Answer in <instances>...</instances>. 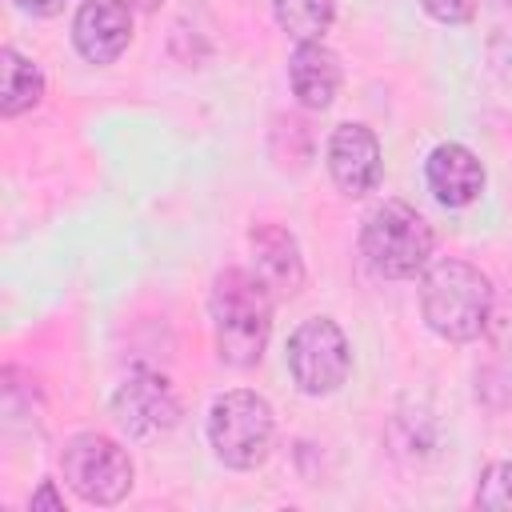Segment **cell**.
Segmentation results:
<instances>
[{
    "instance_id": "1",
    "label": "cell",
    "mask_w": 512,
    "mask_h": 512,
    "mask_svg": "<svg viewBox=\"0 0 512 512\" xmlns=\"http://www.w3.org/2000/svg\"><path fill=\"white\" fill-rule=\"evenodd\" d=\"M216 352L232 368H252L272 336V292L256 272L224 268L208 296Z\"/></svg>"
},
{
    "instance_id": "11",
    "label": "cell",
    "mask_w": 512,
    "mask_h": 512,
    "mask_svg": "<svg viewBox=\"0 0 512 512\" xmlns=\"http://www.w3.org/2000/svg\"><path fill=\"white\" fill-rule=\"evenodd\" d=\"M428 188L444 208H464L484 192V164L464 144H436L424 164Z\"/></svg>"
},
{
    "instance_id": "3",
    "label": "cell",
    "mask_w": 512,
    "mask_h": 512,
    "mask_svg": "<svg viewBox=\"0 0 512 512\" xmlns=\"http://www.w3.org/2000/svg\"><path fill=\"white\" fill-rule=\"evenodd\" d=\"M360 248H364V260L380 276L408 280V276L424 272L432 260V228L412 204L384 200L364 216Z\"/></svg>"
},
{
    "instance_id": "19",
    "label": "cell",
    "mask_w": 512,
    "mask_h": 512,
    "mask_svg": "<svg viewBox=\"0 0 512 512\" xmlns=\"http://www.w3.org/2000/svg\"><path fill=\"white\" fill-rule=\"evenodd\" d=\"M128 4H136V8H140V12H156V8H160V4H164V0H128Z\"/></svg>"
},
{
    "instance_id": "17",
    "label": "cell",
    "mask_w": 512,
    "mask_h": 512,
    "mask_svg": "<svg viewBox=\"0 0 512 512\" xmlns=\"http://www.w3.org/2000/svg\"><path fill=\"white\" fill-rule=\"evenodd\" d=\"M36 508H52V512H60V508H64V496L52 488V480H44V484L32 492V512H36Z\"/></svg>"
},
{
    "instance_id": "10",
    "label": "cell",
    "mask_w": 512,
    "mask_h": 512,
    "mask_svg": "<svg viewBox=\"0 0 512 512\" xmlns=\"http://www.w3.org/2000/svg\"><path fill=\"white\" fill-rule=\"evenodd\" d=\"M248 244H252V272L268 284L272 296L288 300L304 288V256L284 224H256L248 232Z\"/></svg>"
},
{
    "instance_id": "8",
    "label": "cell",
    "mask_w": 512,
    "mask_h": 512,
    "mask_svg": "<svg viewBox=\"0 0 512 512\" xmlns=\"http://www.w3.org/2000/svg\"><path fill=\"white\" fill-rule=\"evenodd\" d=\"M328 172L344 196H368L380 184V140L368 124H340L328 140Z\"/></svg>"
},
{
    "instance_id": "5",
    "label": "cell",
    "mask_w": 512,
    "mask_h": 512,
    "mask_svg": "<svg viewBox=\"0 0 512 512\" xmlns=\"http://www.w3.org/2000/svg\"><path fill=\"white\" fill-rule=\"evenodd\" d=\"M60 468L72 492L88 504H120L132 488L128 452L100 432H76L60 452Z\"/></svg>"
},
{
    "instance_id": "14",
    "label": "cell",
    "mask_w": 512,
    "mask_h": 512,
    "mask_svg": "<svg viewBox=\"0 0 512 512\" xmlns=\"http://www.w3.org/2000/svg\"><path fill=\"white\" fill-rule=\"evenodd\" d=\"M272 16L296 44H308L328 32L336 16V0H272Z\"/></svg>"
},
{
    "instance_id": "16",
    "label": "cell",
    "mask_w": 512,
    "mask_h": 512,
    "mask_svg": "<svg viewBox=\"0 0 512 512\" xmlns=\"http://www.w3.org/2000/svg\"><path fill=\"white\" fill-rule=\"evenodd\" d=\"M420 4H424V12H428L432 20H440V24H464V20L476 16V4H480V0H420Z\"/></svg>"
},
{
    "instance_id": "6",
    "label": "cell",
    "mask_w": 512,
    "mask_h": 512,
    "mask_svg": "<svg viewBox=\"0 0 512 512\" xmlns=\"http://www.w3.org/2000/svg\"><path fill=\"white\" fill-rule=\"evenodd\" d=\"M288 372L308 396L336 392L352 372V348L336 320L312 316L288 336Z\"/></svg>"
},
{
    "instance_id": "12",
    "label": "cell",
    "mask_w": 512,
    "mask_h": 512,
    "mask_svg": "<svg viewBox=\"0 0 512 512\" xmlns=\"http://www.w3.org/2000/svg\"><path fill=\"white\" fill-rule=\"evenodd\" d=\"M288 84H292V96L304 108L324 112L340 92V60H336V52L324 48L320 40L296 44V52L288 60Z\"/></svg>"
},
{
    "instance_id": "15",
    "label": "cell",
    "mask_w": 512,
    "mask_h": 512,
    "mask_svg": "<svg viewBox=\"0 0 512 512\" xmlns=\"http://www.w3.org/2000/svg\"><path fill=\"white\" fill-rule=\"evenodd\" d=\"M476 504L492 508V512H512V460H496L484 468L480 488H476Z\"/></svg>"
},
{
    "instance_id": "13",
    "label": "cell",
    "mask_w": 512,
    "mask_h": 512,
    "mask_svg": "<svg viewBox=\"0 0 512 512\" xmlns=\"http://www.w3.org/2000/svg\"><path fill=\"white\" fill-rule=\"evenodd\" d=\"M44 100V72L16 48L0 52V112L20 116Z\"/></svg>"
},
{
    "instance_id": "9",
    "label": "cell",
    "mask_w": 512,
    "mask_h": 512,
    "mask_svg": "<svg viewBox=\"0 0 512 512\" xmlns=\"http://www.w3.org/2000/svg\"><path fill=\"white\" fill-rule=\"evenodd\" d=\"M72 40L88 64H112L132 40V8L124 0H84L72 20Z\"/></svg>"
},
{
    "instance_id": "7",
    "label": "cell",
    "mask_w": 512,
    "mask_h": 512,
    "mask_svg": "<svg viewBox=\"0 0 512 512\" xmlns=\"http://www.w3.org/2000/svg\"><path fill=\"white\" fill-rule=\"evenodd\" d=\"M112 416L128 436H156L180 420V400L160 372L136 368L112 392Z\"/></svg>"
},
{
    "instance_id": "4",
    "label": "cell",
    "mask_w": 512,
    "mask_h": 512,
    "mask_svg": "<svg viewBox=\"0 0 512 512\" xmlns=\"http://www.w3.org/2000/svg\"><path fill=\"white\" fill-rule=\"evenodd\" d=\"M272 436H276V416H272V404L264 396L236 388V392H224L212 400L208 440H212V452L228 468L264 464L272 452Z\"/></svg>"
},
{
    "instance_id": "18",
    "label": "cell",
    "mask_w": 512,
    "mask_h": 512,
    "mask_svg": "<svg viewBox=\"0 0 512 512\" xmlns=\"http://www.w3.org/2000/svg\"><path fill=\"white\" fill-rule=\"evenodd\" d=\"M20 12H32V16H56L64 0H12Z\"/></svg>"
},
{
    "instance_id": "2",
    "label": "cell",
    "mask_w": 512,
    "mask_h": 512,
    "mask_svg": "<svg viewBox=\"0 0 512 512\" xmlns=\"http://www.w3.org/2000/svg\"><path fill=\"white\" fill-rule=\"evenodd\" d=\"M420 312L424 324L452 344H468L488 328L492 316V284L468 260H436L420 280Z\"/></svg>"
}]
</instances>
